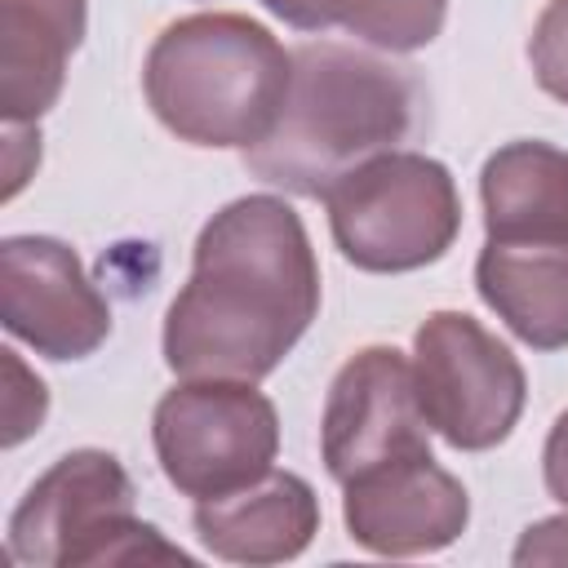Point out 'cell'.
I'll return each instance as SVG.
<instances>
[{"label": "cell", "mask_w": 568, "mask_h": 568, "mask_svg": "<svg viewBox=\"0 0 568 568\" xmlns=\"http://www.w3.org/2000/svg\"><path fill=\"white\" fill-rule=\"evenodd\" d=\"M40 164V129L36 124H4V200L22 191L31 169Z\"/></svg>", "instance_id": "19"}, {"label": "cell", "mask_w": 568, "mask_h": 568, "mask_svg": "<svg viewBox=\"0 0 568 568\" xmlns=\"http://www.w3.org/2000/svg\"><path fill=\"white\" fill-rule=\"evenodd\" d=\"M488 240H568V151L519 138L479 173Z\"/></svg>", "instance_id": "14"}, {"label": "cell", "mask_w": 568, "mask_h": 568, "mask_svg": "<svg viewBox=\"0 0 568 568\" xmlns=\"http://www.w3.org/2000/svg\"><path fill=\"white\" fill-rule=\"evenodd\" d=\"M0 324L44 359H84L111 337V306L71 244L9 235L0 244Z\"/></svg>", "instance_id": "9"}, {"label": "cell", "mask_w": 568, "mask_h": 568, "mask_svg": "<svg viewBox=\"0 0 568 568\" xmlns=\"http://www.w3.org/2000/svg\"><path fill=\"white\" fill-rule=\"evenodd\" d=\"M195 537L226 564L297 559L320 532V497L293 470H266L253 484L195 501Z\"/></svg>", "instance_id": "11"}, {"label": "cell", "mask_w": 568, "mask_h": 568, "mask_svg": "<svg viewBox=\"0 0 568 568\" xmlns=\"http://www.w3.org/2000/svg\"><path fill=\"white\" fill-rule=\"evenodd\" d=\"M510 559L519 568H528V564H568V515H550V519L528 524L519 532Z\"/></svg>", "instance_id": "18"}, {"label": "cell", "mask_w": 568, "mask_h": 568, "mask_svg": "<svg viewBox=\"0 0 568 568\" xmlns=\"http://www.w3.org/2000/svg\"><path fill=\"white\" fill-rule=\"evenodd\" d=\"M89 27L84 0H0V111L36 124L67 84V62Z\"/></svg>", "instance_id": "12"}, {"label": "cell", "mask_w": 568, "mask_h": 568, "mask_svg": "<svg viewBox=\"0 0 568 568\" xmlns=\"http://www.w3.org/2000/svg\"><path fill=\"white\" fill-rule=\"evenodd\" d=\"M413 382L426 426L457 453L497 448L528 399L515 351L466 311H435L413 333Z\"/></svg>", "instance_id": "7"}, {"label": "cell", "mask_w": 568, "mask_h": 568, "mask_svg": "<svg viewBox=\"0 0 568 568\" xmlns=\"http://www.w3.org/2000/svg\"><path fill=\"white\" fill-rule=\"evenodd\" d=\"M417 67L386 53L311 40L293 49V80L275 129L244 151V169L288 195L324 200L364 160L395 151L422 120Z\"/></svg>", "instance_id": "2"}, {"label": "cell", "mask_w": 568, "mask_h": 568, "mask_svg": "<svg viewBox=\"0 0 568 568\" xmlns=\"http://www.w3.org/2000/svg\"><path fill=\"white\" fill-rule=\"evenodd\" d=\"M337 253L368 275L439 262L462 231V195L435 155L382 151L324 191Z\"/></svg>", "instance_id": "5"}, {"label": "cell", "mask_w": 568, "mask_h": 568, "mask_svg": "<svg viewBox=\"0 0 568 568\" xmlns=\"http://www.w3.org/2000/svg\"><path fill=\"white\" fill-rule=\"evenodd\" d=\"M151 444L164 479L182 497H222L271 470L280 453V413L235 377H182L151 417Z\"/></svg>", "instance_id": "6"}, {"label": "cell", "mask_w": 568, "mask_h": 568, "mask_svg": "<svg viewBox=\"0 0 568 568\" xmlns=\"http://www.w3.org/2000/svg\"><path fill=\"white\" fill-rule=\"evenodd\" d=\"M426 413L417 404L413 359L395 346L355 351L324 399L320 417V457L337 484L359 479L399 457L430 453Z\"/></svg>", "instance_id": "8"}, {"label": "cell", "mask_w": 568, "mask_h": 568, "mask_svg": "<svg viewBox=\"0 0 568 568\" xmlns=\"http://www.w3.org/2000/svg\"><path fill=\"white\" fill-rule=\"evenodd\" d=\"M342 519L351 541L373 555H435L466 532L470 497L457 475L422 453L342 484Z\"/></svg>", "instance_id": "10"}, {"label": "cell", "mask_w": 568, "mask_h": 568, "mask_svg": "<svg viewBox=\"0 0 568 568\" xmlns=\"http://www.w3.org/2000/svg\"><path fill=\"white\" fill-rule=\"evenodd\" d=\"M4 355V377H9V395H4V448L22 444L31 430H40L44 413H49V390L40 377H31L22 368V359L13 351H0Z\"/></svg>", "instance_id": "17"}, {"label": "cell", "mask_w": 568, "mask_h": 568, "mask_svg": "<svg viewBox=\"0 0 568 568\" xmlns=\"http://www.w3.org/2000/svg\"><path fill=\"white\" fill-rule=\"evenodd\" d=\"M315 315L320 262L302 217L280 195H240L200 226L160 351L178 377L262 382Z\"/></svg>", "instance_id": "1"}, {"label": "cell", "mask_w": 568, "mask_h": 568, "mask_svg": "<svg viewBox=\"0 0 568 568\" xmlns=\"http://www.w3.org/2000/svg\"><path fill=\"white\" fill-rule=\"evenodd\" d=\"M475 288L532 351L568 346V240H484Z\"/></svg>", "instance_id": "13"}, {"label": "cell", "mask_w": 568, "mask_h": 568, "mask_svg": "<svg viewBox=\"0 0 568 568\" xmlns=\"http://www.w3.org/2000/svg\"><path fill=\"white\" fill-rule=\"evenodd\" d=\"M528 62L537 84L555 102H568V0H546V9L537 13L528 36Z\"/></svg>", "instance_id": "16"}, {"label": "cell", "mask_w": 568, "mask_h": 568, "mask_svg": "<svg viewBox=\"0 0 568 568\" xmlns=\"http://www.w3.org/2000/svg\"><path fill=\"white\" fill-rule=\"evenodd\" d=\"M293 53L244 13H191L169 22L142 62L155 120L213 151L257 146L288 98Z\"/></svg>", "instance_id": "3"}, {"label": "cell", "mask_w": 568, "mask_h": 568, "mask_svg": "<svg viewBox=\"0 0 568 568\" xmlns=\"http://www.w3.org/2000/svg\"><path fill=\"white\" fill-rule=\"evenodd\" d=\"M9 555L49 568H129L195 559L133 515V479L106 448L62 453L9 515Z\"/></svg>", "instance_id": "4"}, {"label": "cell", "mask_w": 568, "mask_h": 568, "mask_svg": "<svg viewBox=\"0 0 568 568\" xmlns=\"http://www.w3.org/2000/svg\"><path fill=\"white\" fill-rule=\"evenodd\" d=\"M541 475H546V493L568 506V408L555 417L550 435H546V448H541Z\"/></svg>", "instance_id": "20"}, {"label": "cell", "mask_w": 568, "mask_h": 568, "mask_svg": "<svg viewBox=\"0 0 568 568\" xmlns=\"http://www.w3.org/2000/svg\"><path fill=\"white\" fill-rule=\"evenodd\" d=\"M293 31H346L382 53L426 49L448 18V0H262Z\"/></svg>", "instance_id": "15"}]
</instances>
